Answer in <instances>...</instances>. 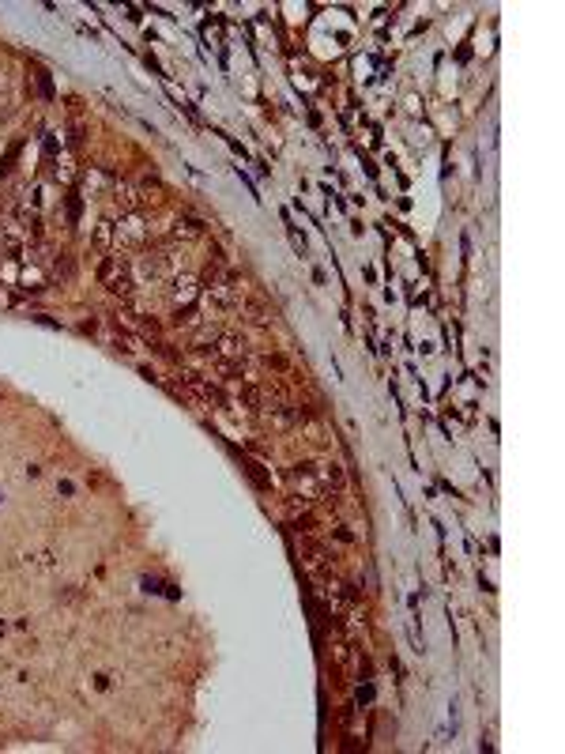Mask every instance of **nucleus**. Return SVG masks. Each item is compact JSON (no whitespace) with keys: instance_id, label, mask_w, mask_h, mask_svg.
Wrapping results in <instances>:
<instances>
[{"instance_id":"nucleus-1","label":"nucleus","mask_w":565,"mask_h":754,"mask_svg":"<svg viewBox=\"0 0 565 754\" xmlns=\"http://www.w3.org/2000/svg\"><path fill=\"white\" fill-rule=\"evenodd\" d=\"M98 280L106 283L113 295H121V298H133L136 295V280H133V257H125V253H110V257H102L98 264Z\"/></svg>"},{"instance_id":"nucleus-2","label":"nucleus","mask_w":565,"mask_h":754,"mask_svg":"<svg viewBox=\"0 0 565 754\" xmlns=\"http://www.w3.org/2000/svg\"><path fill=\"white\" fill-rule=\"evenodd\" d=\"M133 275H140L143 283H170L177 275V268L166 253H159V249H143L133 260Z\"/></svg>"},{"instance_id":"nucleus-3","label":"nucleus","mask_w":565,"mask_h":754,"mask_svg":"<svg viewBox=\"0 0 565 754\" xmlns=\"http://www.w3.org/2000/svg\"><path fill=\"white\" fill-rule=\"evenodd\" d=\"M204 295H207V302H212L215 310H222V313H234V310H242V302H245V295H242V287H238V280H222V283H212V287H204Z\"/></svg>"},{"instance_id":"nucleus-4","label":"nucleus","mask_w":565,"mask_h":754,"mask_svg":"<svg viewBox=\"0 0 565 754\" xmlns=\"http://www.w3.org/2000/svg\"><path fill=\"white\" fill-rule=\"evenodd\" d=\"M113 242L121 245V253L147 245V223H143V215H121V227H117Z\"/></svg>"},{"instance_id":"nucleus-5","label":"nucleus","mask_w":565,"mask_h":754,"mask_svg":"<svg viewBox=\"0 0 565 754\" xmlns=\"http://www.w3.org/2000/svg\"><path fill=\"white\" fill-rule=\"evenodd\" d=\"M113 204L121 208V215H140L143 211V189L136 181H117L113 185Z\"/></svg>"},{"instance_id":"nucleus-6","label":"nucleus","mask_w":565,"mask_h":754,"mask_svg":"<svg viewBox=\"0 0 565 754\" xmlns=\"http://www.w3.org/2000/svg\"><path fill=\"white\" fill-rule=\"evenodd\" d=\"M196 238H204V223L192 219V215H177L174 223H170V230H166V242H170V245H177V242H196Z\"/></svg>"},{"instance_id":"nucleus-7","label":"nucleus","mask_w":565,"mask_h":754,"mask_svg":"<svg viewBox=\"0 0 565 754\" xmlns=\"http://www.w3.org/2000/svg\"><path fill=\"white\" fill-rule=\"evenodd\" d=\"M196 295H200V283H196L192 275H174V280H170V302H174V306H192Z\"/></svg>"},{"instance_id":"nucleus-8","label":"nucleus","mask_w":565,"mask_h":754,"mask_svg":"<svg viewBox=\"0 0 565 754\" xmlns=\"http://www.w3.org/2000/svg\"><path fill=\"white\" fill-rule=\"evenodd\" d=\"M215 347H219L222 359H238V362L249 359V343H245V336H238V332H222Z\"/></svg>"},{"instance_id":"nucleus-9","label":"nucleus","mask_w":565,"mask_h":754,"mask_svg":"<svg viewBox=\"0 0 565 754\" xmlns=\"http://www.w3.org/2000/svg\"><path fill=\"white\" fill-rule=\"evenodd\" d=\"M49 275H53V280H72L76 275V260H72V253H53V260H49Z\"/></svg>"},{"instance_id":"nucleus-10","label":"nucleus","mask_w":565,"mask_h":754,"mask_svg":"<svg viewBox=\"0 0 565 754\" xmlns=\"http://www.w3.org/2000/svg\"><path fill=\"white\" fill-rule=\"evenodd\" d=\"M170 325H174V328H200L204 317H200V310H196V306H177L174 317H170Z\"/></svg>"},{"instance_id":"nucleus-11","label":"nucleus","mask_w":565,"mask_h":754,"mask_svg":"<svg viewBox=\"0 0 565 754\" xmlns=\"http://www.w3.org/2000/svg\"><path fill=\"white\" fill-rule=\"evenodd\" d=\"M242 310H245V317L253 325H271V310L264 306V302H256V298H245L242 302Z\"/></svg>"},{"instance_id":"nucleus-12","label":"nucleus","mask_w":565,"mask_h":754,"mask_svg":"<svg viewBox=\"0 0 565 754\" xmlns=\"http://www.w3.org/2000/svg\"><path fill=\"white\" fill-rule=\"evenodd\" d=\"M113 234H117L113 219H102L98 227H95V234H90V238H95V245H98V249H110V245H113Z\"/></svg>"},{"instance_id":"nucleus-13","label":"nucleus","mask_w":565,"mask_h":754,"mask_svg":"<svg viewBox=\"0 0 565 754\" xmlns=\"http://www.w3.org/2000/svg\"><path fill=\"white\" fill-rule=\"evenodd\" d=\"M219 374H230V377H245V362H238V359H219Z\"/></svg>"},{"instance_id":"nucleus-14","label":"nucleus","mask_w":565,"mask_h":754,"mask_svg":"<svg viewBox=\"0 0 565 754\" xmlns=\"http://www.w3.org/2000/svg\"><path fill=\"white\" fill-rule=\"evenodd\" d=\"M38 91H42V98H53V83H49L46 72H38Z\"/></svg>"},{"instance_id":"nucleus-15","label":"nucleus","mask_w":565,"mask_h":754,"mask_svg":"<svg viewBox=\"0 0 565 754\" xmlns=\"http://www.w3.org/2000/svg\"><path fill=\"white\" fill-rule=\"evenodd\" d=\"M76 219H80V200H76V193L68 196V223L76 227Z\"/></svg>"},{"instance_id":"nucleus-16","label":"nucleus","mask_w":565,"mask_h":754,"mask_svg":"<svg viewBox=\"0 0 565 754\" xmlns=\"http://www.w3.org/2000/svg\"><path fill=\"white\" fill-rule=\"evenodd\" d=\"M264 362H268V370H286V359H283V355H268Z\"/></svg>"}]
</instances>
